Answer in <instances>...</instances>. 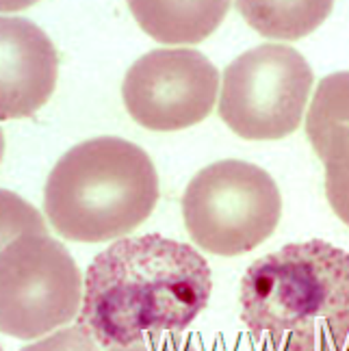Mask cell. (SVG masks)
Returning a JSON list of instances; mask_svg holds the SVG:
<instances>
[{
  "instance_id": "6da1fadb",
  "label": "cell",
  "mask_w": 349,
  "mask_h": 351,
  "mask_svg": "<svg viewBox=\"0 0 349 351\" xmlns=\"http://www.w3.org/2000/svg\"><path fill=\"white\" fill-rule=\"evenodd\" d=\"M210 293V267L195 247L160 234L119 239L87 267L76 326L104 349L182 334Z\"/></svg>"
},
{
  "instance_id": "7a4b0ae2",
  "label": "cell",
  "mask_w": 349,
  "mask_h": 351,
  "mask_svg": "<svg viewBox=\"0 0 349 351\" xmlns=\"http://www.w3.org/2000/svg\"><path fill=\"white\" fill-rule=\"evenodd\" d=\"M239 304L248 334L269 351H347L349 252L289 243L248 267Z\"/></svg>"
},
{
  "instance_id": "3957f363",
  "label": "cell",
  "mask_w": 349,
  "mask_h": 351,
  "mask_svg": "<svg viewBox=\"0 0 349 351\" xmlns=\"http://www.w3.org/2000/svg\"><path fill=\"white\" fill-rule=\"evenodd\" d=\"M158 202L154 163L139 145L96 137L74 145L52 167L44 213L57 234L102 243L139 228Z\"/></svg>"
},
{
  "instance_id": "277c9868",
  "label": "cell",
  "mask_w": 349,
  "mask_h": 351,
  "mask_svg": "<svg viewBox=\"0 0 349 351\" xmlns=\"http://www.w3.org/2000/svg\"><path fill=\"white\" fill-rule=\"evenodd\" d=\"M85 280L59 241L48 237L42 217L3 191L0 254V330L33 341L68 326L83 308Z\"/></svg>"
},
{
  "instance_id": "5b68a950",
  "label": "cell",
  "mask_w": 349,
  "mask_h": 351,
  "mask_svg": "<svg viewBox=\"0 0 349 351\" xmlns=\"http://www.w3.org/2000/svg\"><path fill=\"white\" fill-rule=\"evenodd\" d=\"M182 217L191 241L217 256L256 250L282 217L274 178L248 160H219L200 169L182 195Z\"/></svg>"
},
{
  "instance_id": "8992f818",
  "label": "cell",
  "mask_w": 349,
  "mask_h": 351,
  "mask_svg": "<svg viewBox=\"0 0 349 351\" xmlns=\"http://www.w3.org/2000/svg\"><path fill=\"white\" fill-rule=\"evenodd\" d=\"M315 76L298 50L263 44L224 70L219 117L241 139L278 141L302 124Z\"/></svg>"
},
{
  "instance_id": "52a82bcc",
  "label": "cell",
  "mask_w": 349,
  "mask_h": 351,
  "mask_svg": "<svg viewBox=\"0 0 349 351\" xmlns=\"http://www.w3.org/2000/svg\"><path fill=\"white\" fill-rule=\"evenodd\" d=\"M219 72L191 48L150 50L122 83L128 115L147 130H184L206 119L217 100Z\"/></svg>"
},
{
  "instance_id": "ba28073f",
  "label": "cell",
  "mask_w": 349,
  "mask_h": 351,
  "mask_svg": "<svg viewBox=\"0 0 349 351\" xmlns=\"http://www.w3.org/2000/svg\"><path fill=\"white\" fill-rule=\"evenodd\" d=\"M0 50V119L31 117L50 100L57 87V48L31 20L3 18Z\"/></svg>"
},
{
  "instance_id": "9c48e42d",
  "label": "cell",
  "mask_w": 349,
  "mask_h": 351,
  "mask_svg": "<svg viewBox=\"0 0 349 351\" xmlns=\"http://www.w3.org/2000/svg\"><path fill=\"white\" fill-rule=\"evenodd\" d=\"M230 3H137L128 9L141 29L163 44H197L217 29Z\"/></svg>"
},
{
  "instance_id": "30bf717a",
  "label": "cell",
  "mask_w": 349,
  "mask_h": 351,
  "mask_svg": "<svg viewBox=\"0 0 349 351\" xmlns=\"http://www.w3.org/2000/svg\"><path fill=\"white\" fill-rule=\"evenodd\" d=\"M252 29L272 39H300L324 22L332 3H234Z\"/></svg>"
},
{
  "instance_id": "8fae6325",
  "label": "cell",
  "mask_w": 349,
  "mask_h": 351,
  "mask_svg": "<svg viewBox=\"0 0 349 351\" xmlns=\"http://www.w3.org/2000/svg\"><path fill=\"white\" fill-rule=\"evenodd\" d=\"M337 128H349V72L321 78L306 115V137L315 152Z\"/></svg>"
},
{
  "instance_id": "7c38bea8",
  "label": "cell",
  "mask_w": 349,
  "mask_h": 351,
  "mask_svg": "<svg viewBox=\"0 0 349 351\" xmlns=\"http://www.w3.org/2000/svg\"><path fill=\"white\" fill-rule=\"evenodd\" d=\"M326 167V197L334 215L349 226V128L332 130L315 152Z\"/></svg>"
},
{
  "instance_id": "4fadbf2b",
  "label": "cell",
  "mask_w": 349,
  "mask_h": 351,
  "mask_svg": "<svg viewBox=\"0 0 349 351\" xmlns=\"http://www.w3.org/2000/svg\"><path fill=\"white\" fill-rule=\"evenodd\" d=\"M20 351H98L96 339L80 326L65 328L33 345H26Z\"/></svg>"
},
{
  "instance_id": "5bb4252c",
  "label": "cell",
  "mask_w": 349,
  "mask_h": 351,
  "mask_svg": "<svg viewBox=\"0 0 349 351\" xmlns=\"http://www.w3.org/2000/svg\"><path fill=\"white\" fill-rule=\"evenodd\" d=\"M106 351H197L193 339H180L178 334H165L160 339L141 341L126 347H109Z\"/></svg>"
}]
</instances>
